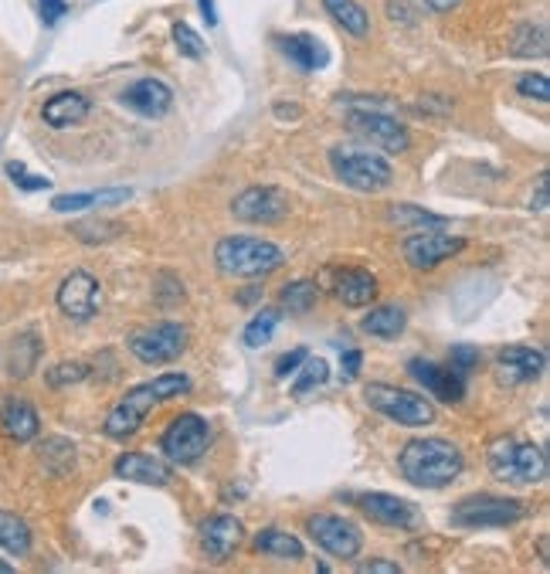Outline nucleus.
Instances as JSON below:
<instances>
[{
    "label": "nucleus",
    "mask_w": 550,
    "mask_h": 574,
    "mask_svg": "<svg viewBox=\"0 0 550 574\" xmlns=\"http://www.w3.org/2000/svg\"><path fill=\"white\" fill-rule=\"evenodd\" d=\"M299 381L292 384V394H306L313 388H320V384H326V378H330V367H326L323 357H306L303 364H299Z\"/></svg>",
    "instance_id": "nucleus-33"
},
{
    "label": "nucleus",
    "mask_w": 550,
    "mask_h": 574,
    "mask_svg": "<svg viewBox=\"0 0 550 574\" xmlns=\"http://www.w3.org/2000/svg\"><path fill=\"white\" fill-rule=\"evenodd\" d=\"M231 214L245 225H275L289 214V194L279 187H248L235 197Z\"/></svg>",
    "instance_id": "nucleus-13"
},
{
    "label": "nucleus",
    "mask_w": 550,
    "mask_h": 574,
    "mask_svg": "<svg viewBox=\"0 0 550 574\" xmlns=\"http://www.w3.org/2000/svg\"><path fill=\"white\" fill-rule=\"evenodd\" d=\"M313 303H316L313 282H292V286L282 289V306H286L289 313H306L313 310Z\"/></svg>",
    "instance_id": "nucleus-36"
},
{
    "label": "nucleus",
    "mask_w": 550,
    "mask_h": 574,
    "mask_svg": "<svg viewBox=\"0 0 550 574\" xmlns=\"http://www.w3.org/2000/svg\"><path fill=\"white\" fill-rule=\"evenodd\" d=\"M360 364H364V354H360V350H347V354H343V378L354 381L360 374Z\"/></svg>",
    "instance_id": "nucleus-44"
},
{
    "label": "nucleus",
    "mask_w": 550,
    "mask_h": 574,
    "mask_svg": "<svg viewBox=\"0 0 550 574\" xmlns=\"http://www.w3.org/2000/svg\"><path fill=\"white\" fill-rule=\"evenodd\" d=\"M275 327H279V313H275V310H262V313L255 316V320L245 327V344L252 347V350L265 347V344L272 340Z\"/></svg>",
    "instance_id": "nucleus-32"
},
{
    "label": "nucleus",
    "mask_w": 550,
    "mask_h": 574,
    "mask_svg": "<svg viewBox=\"0 0 550 574\" xmlns=\"http://www.w3.org/2000/svg\"><path fill=\"white\" fill-rule=\"evenodd\" d=\"M388 218L401 228H445L449 225V218L432 214V211H421V208H415V204H398V208L388 211Z\"/></svg>",
    "instance_id": "nucleus-31"
},
{
    "label": "nucleus",
    "mask_w": 550,
    "mask_h": 574,
    "mask_svg": "<svg viewBox=\"0 0 550 574\" xmlns=\"http://www.w3.org/2000/svg\"><path fill=\"white\" fill-rule=\"evenodd\" d=\"M187 347V327L180 323H150V327L136 330L130 337V350L136 354V361L143 364H170L184 354Z\"/></svg>",
    "instance_id": "nucleus-8"
},
{
    "label": "nucleus",
    "mask_w": 550,
    "mask_h": 574,
    "mask_svg": "<svg viewBox=\"0 0 550 574\" xmlns=\"http://www.w3.org/2000/svg\"><path fill=\"white\" fill-rule=\"evenodd\" d=\"M187 391H191V378H187V374H157L153 381H146L126 394V398L109 411V418L102 428H106L109 439H130V435L140 432V425H143V418L150 415V408H157L170 398H180V394H187Z\"/></svg>",
    "instance_id": "nucleus-1"
},
{
    "label": "nucleus",
    "mask_w": 550,
    "mask_h": 574,
    "mask_svg": "<svg viewBox=\"0 0 550 574\" xmlns=\"http://www.w3.org/2000/svg\"><path fill=\"white\" fill-rule=\"evenodd\" d=\"M116 476L130 479V483H143V486H167L170 466L157 456H146V452H123V456L116 459Z\"/></svg>",
    "instance_id": "nucleus-20"
},
{
    "label": "nucleus",
    "mask_w": 550,
    "mask_h": 574,
    "mask_svg": "<svg viewBox=\"0 0 550 574\" xmlns=\"http://www.w3.org/2000/svg\"><path fill=\"white\" fill-rule=\"evenodd\" d=\"M405 323H408V313L401 310V306H377V310H371L364 316V327L371 337H381V340H394L401 330H405Z\"/></svg>",
    "instance_id": "nucleus-27"
},
{
    "label": "nucleus",
    "mask_w": 550,
    "mask_h": 574,
    "mask_svg": "<svg viewBox=\"0 0 550 574\" xmlns=\"http://www.w3.org/2000/svg\"><path fill=\"white\" fill-rule=\"evenodd\" d=\"M0 422H4V432L11 435L14 442H31L34 435H38V411H34L28 401H21V398L7 401Z\"/></svg>",
    "instance_id": "nucleus-24"
},
{
    "label": "nucleus",
    "mask_w": 550,
    "mask_h": 574,
    "mask_svg": "<svg viewBox=\"0 0 550 574\" xmlns=\"http://www.w3.org/2000/svg\"><path fill=\"white\" fill-rule=\"evenodd\" d=\"M130 197V191H85V194H62V197H55L51 201V208L55 211H62V214H68V211H85V208H92V204H113V201H126Z\"/></svg>",
    "instance_id": "nucleus-29"
},
{
    "label": "nucleus",
    "mask_w": 550,
    "mask_h": 574,
    "mask_svg": "<svg viewBox=\"0 0 550 574\" xmlns=\"http://www.w3.org/2000/svg\"><path fill=\"white\" fill-rule=\"evenodd\" d=\"M242 537H245L242 520L231 517V513H214L201 527V547L214 561H228L235 554V547L242 544Z\"/></svg>",
    "instance_id": "nucleus-17"
},
{
    "label": "nucleus",
    "mask_w": 550,
    "mask_h": 574,
    "mask_svg": "<svg viewBox=\"0 0 550 574\" xmlns=\"http://www.w3.org/2000/svg\"><path fill=\"white\" fill-rule=\"evenodd\" d=\"M119 231H123V225H116V221H82V225L72 228V235L79 238V242H113V238H119Z\"/></svg>",
    "instance_id": "nucleus-35"
},
{
    "label": "nucleus",
    "mask_w": 550,
    "mask_h": 574,
    "mask_svg": "<svg viewBox=\"0 0 550 574\" xmlns=\"http://www.w3.org/2000/svg\"><path fill=\"white\" fill-rule=\"evenodd\" d=\"M174 41H177L180 55L194 58V62H197V58H204V51H208V48H204V41H201V34H197L194 28H187V24H177V28H174Z\"/></svg>",
    "instance_id": "nucleus-37"
},
{
    "label": "nucleus",
    "mask_w": 550,
    "mask_h": 574,
    "mask_svg": "<svg viewBox=\"0 0 550 574\" xmlns=\"http://www.w3.org/2000/svg\"><path fill=\"white\" fill-rule=\"evenodd\" d=\"M401 568L398 564H391V561H367V564H360V574H398Z\"/></svg>",
    "instance_id": "nucleus-46"
},
{
    "label": "nucleus",
    "mask_w": 550,
    "mask_h": 574,
    "mask_svg": "<svg viewBox=\"0 0 550 574\" xmlns=\"http://www.w3.org/2000/svg\"><path fill=\"white\" fill-rule=\"evenodd\" d=\"M14 568H11V564H7V561H0V574H11Z\"/></svg>",
    "instance_id": "nucleus-49"
},
{
    "label": "nucleus",
    "mask_w": 550,
    "mask_h": 574,
    "mask_svg": "<svg viewBox=\"0 0 550 574\" xmlns=\"http://www.w3.org/2000/svg\"><path fill=\"white\" fill-rule=\"evenodd\" d=\"M85 374H89V367L85 364H55V367H48L45 381L51 384V388H65V384H79Z\"/></svg>",
    "instance_id": "nucleus-38"
},
{
    "label": "nucleus",
    "mask_w": 550,
    "mask_h": 574,
    "mask_svg": "<svg viewBox=\"0 0 550 574\" xmlns=\"http://www.w3.org/2000/svg\"><path fill=\"white\" fill-rule=\"evenodd\" d=\"M85 116H89V99H85L82 92H58V96H51L45 102V109H41V119H45L48 126H55V130L82 123Z\"/></svg>",
    "instance_id": "nucleus-21"
},
{
    "label": "nucleus",
    "mask_w": 550,
    "mask_h": 574,
    "mask_svg": "<svg viewBox=\"0 0 550 574\" xmlns=\"http://www.w3.org/2000/svg\"><path fill=\"white\" fill-rule=\"evenodd\" d=\"M279 48H282V55L299 68V72H316V68H323L326 58H330L326 55V48L316 45V38H309V34H289V38H279Z\"/></svg>",
    "instance_id": "nucleus-22"
},
{
    "label": "nucleus",
    "mask_w": 550,
    "mask_h": 574,
    "mask_svg": "<svg viewBox=\"0 0 550 574\" xmlns=\"http://www.w3.org/2000/svg\"><path fill=\"white\" fill-rule=\"evenodd\" d=\"M517 92L520 96H527V99H537V102H547L550 99V82H547V75H523V79L517 82Z\"/></svg>",
    "instance_id": "nucleus-40"
},
{
    "label": "nucleus",
    "mask_w": 550,
    "mask_h": 574,
    "mask_svg": "<svg viewBox=\"0 0 550 574\" xmlns=\"http://www.w3.org/2000/svg\"><path fill=\"white\" fill-rule=\"evenodd\" d=\"M459 4V0H421V7H428L432 14H445V11H452V7Z\"/></svg>",
    "instance_id": "nucleus-47"
},
{
    "label": "nucleus",
    "mask_w": 550,
    "mask_h": 574,
    "mask_svg": "<svg viewBox=\"0 0 550 574\" xmlns=\"http://www.w3.org/2000/svg\"><path fill=\"white\" fill-rule=\"evenodd\" d=\"M364 398L374 411H381L384 418L405 428H425L435 422V408L415 391L391 388V384H367Z\"/></svg>",
    "instance_id": "nucleus-6"
},
{
    "label": "nucleus",
    "mask_w": 550,
    "mask_h": 574,
    "mask_svg": "<svg viewBox=\"0 0 550 574\" xmlns=\"http://www.w3.org/2000/svg\"><path fill=\"white\" fill-rule=\"evenodd\" d=\"M38 7H41V21L45 24H58L62 21V14L68 11L65 0H38Z\"/></svg>",
    "instance_id": "nucleus-43"
},
{
    "label": "nucleus",
    "mask_w": 550,
    "mask_h": 574,
    "mask_svg": "<svg viewBox=\"0 0 550 574\" xmlns=\"http://www.w3.org/2000/svg\"><path fill=\"white\" fill-rule=\"evenodd\" d=\"M58 310H62L68 320L85 323L92 320L99 310V282L89 272H72L65 276V282L58 286Z\"/></svg>",
    "instance_id": "nucleus-14"
},
{
    "label": "nucleus",
    "mask_w": 550,
    "mask_h": 574,
    "mask_svg": "<svg viewBox=\"0 0 550 574\" xmlns=\"http://www.w3.org/2000/svg\"><path fill=\"white\" fill-rule=\"evenodd\" d=\"M547 204H550V177L544 174V177H540V184H537V194H534V201H530V208L547 211Z\"/></svg>",
    "instance_id": "nucleus-45"
},
{
    "label": "nucleus",
    "mask_w": 550,
    "mask_h": 574,
    "mask_svg": "<svg viewBox=\"0 0 550 574\" xmlns=\"http://www.w3.org/2000/svg\"><path fill=\"white\" fill-rule=\"evenodd\" d=\"M201 17L208 21V28L218 24V7H214V0H201Z\"/></svg>",
    "instance_id": "nucleus-48"
},
{
    "label": "nucleus",
    "mask_w": 550,
    "mask_h": 574,
    "mask_svg": "<svg viewBox=\"0 0 550 574\" xmlns=\"http://www.w3.org/2000/svg\"><path fill=\"white\" fill-rule=\"evenodd\" d=\"M214 262H218V269L231 279H262L269 276V272L282 269L286 255H282L279 245L265 242V238L231 235V238H221L218 248H214Z\"/></svg>",
    "instance_id": "nucleus-3"
},
{
    "label": "nucleus",
    "mask_w": 550,
    "mask_h": 574,
    "mask_svg": "<svg viewBox=\"0 0 550 574\" xmlns=\"http://www.w3.org/2000/svg\"><path fill=\"white\" fill-rule=\"evenodd\" d=\"M408 371L421 388H428V394H435L445 405H459V401L466 398V381H462L452 367H438L432 361H411Z\"/></svg>",
    "instance_id": "nucleus-18"
},
{
    "label": "nucleus",
    "mask_w": 550,
    "mask_h": 574,
    "mask_svg": "<svg viewBox=\"0 0 550 574\" xmlns=\"http://www.w3.org/2000/svg\"><path fill=\"white\" fill-rule=\"evenodd\" d=\"M38 337H31V333H24L21 344H14L11 350V374L14 378H28L34 361H38Z\"/></svg>",
    "instance_id": "nucleus-34"
},
{
    "label": "nucleus",
    "mask_w": 550,
    "mask_h": 574,
    "mask_svg": "<svg viewBox=\"0 0 550 574\" xmlns=\"http://www.w3.org/2000/svg\"><path fill=\"white\" fill-rule=\"evenodd\" d=\"M466 242H462L459 235H445V231H415V235H408L405 242H401V255H405V262L411 269L418 272H428L435 269V265H442L445 259H452V255H459Z\"/></svg>",
    "instance_id": "nucleus-11"
},
{
    "label": "nucleus",
    "mask_w": 550,
    "mask_h": 574,
    "mask_svg": "<svg viewBox=\"0 0 550 574\" xmlns=\"http://www.w3.org/2000/svg\"><path fill=\"white\" fill-rule=\"evenodd\" d=\"M350 130L357 136H364L371 147L384 150V153H405L411 136L405 130V123H398L394 116L388 113H374V109H354V113L347 116Z\"/></svg>",
    "instance_id": "nucleus-10"
},
{
    "label": "nucleus",
    "mask_w": 550,
    "mask_h": 574,
    "mask_svg": "<svg viewBox=\"0 0 550 574\" xmlns=\"http://www.w3.org/2000/svg\"><path fill=\"white\" fill-rule=\"evenodd\" d=\"M330 167L333 174L340 177L347 187L354 191H364V194H377L384 187H391L394 181V170L381 153H367V150H343V147H333L330 150Z\"/></svg>",
    "instance_id": "nucleus-5"
},
{
    "label": "nucleus",
    "mask_w": 550,
    "mask_h": 574,
    "mask_svg": "<svg viewBox=\"0 0 550 574\" xmlns=\"http://www.w3.org/2000/svg\"><path fill=\"white\" fill-rule=\"evenodd\" d=\"M489 469L510 486H534L547 479V452L534 442L496 439L489 445Z\"/></svg>",
    "instance_id": "nucleus-4"
},
{
    "label": "nucleus",
    "mask_w": 550,
    "mask_h": 574,
    "mask_svg": "<svg viewBox=\"0 0 550 574\" xmlns=\"http://www.w3.org/2000/svg\"><path fill=\"white\" fill-rule=\"evenodd\" d=\"M7 174H11V181L21 187V191H45V187H51L48 177L28 174V170H24V164H7Z\"/></svg>",
    "instance_id": "nucleus-41"
},
{
    "label": "nucleus",
    "mask_w": 550,
    "mask_h": 574,
    "mask_svg": "<svg viewBox=\"0 0 550 574\" xmlns=\"http://www.w3.org/2000/svg\"><path fill=\"white\" fill-rule=\"evenodd\" d=\"M547 31L540 28V24H520L517 31H513V45L510 51L517 58H544L547 55Z\"/></svg>",
    "instance_id": "nucleus-30"
},
{
    "label": "nucleus",
    "mask_w": 550,
    "mask_h": 574,
    "mask_svg": "<svg viewBox=\"0 0 550 574\" xmlns=\"http://www.w3.org/2000/svg\"><path fill=\"white\" fill-rule=\"evenodd\" d=\"M0 547H4L7 554H17V558H24V554L31 551L28 524H24L21 517H14V513H4V510H0Z\"/></svg>",
    "instance_id": "nucleus-28"
},
{
    "label": "nucleus",
    "mask_w": 550,
    "mask_h": 574,
    "mask_svg": "<svg viewBox=\"0 0 550 574\" xmlns=\"http://www.w3.org/2000/svg\"><path fill=\"white\" fill-rule=\"evenodd\" d=\"M255 551L269 554V558H275V561H299L306 554L299 537L286 534V530H275V527L262 530V534L255 537Z\"/></svg>",
    "instance_id": "nucleus-25"
},
{
    "label": "nucleus",
    "mask_w": 550,
    "mask_h": 574,
    "mask_svg": "<svg viewBox=\"0 0 550 574\" xmlns=\"http://www.w3.org/2000/svg\"><path fill=\"white\" fill-rule=\"evenodd\" d=\"M401 476L418 490H442L459 479L462 452L445 439H415L401 449Z\"/></svg>",
    "instance_id": "nucleus-2"
},
{
    "label": "nucleus",
    "mask_w": 550,
    "mask_h": 574,
    "mask_svg": "<svg viewBox=\"0 0 550 574\" xmlns=\"http://www.w3.org/2000/svg\"><path fill=\"white\" fill-rule=\"evenodd\" d=\"M523 520V507L517 500H503V496H469L452 510L455 527H510Z\"/></svg>",
    "instance_id": "nucleus-9"
},
{
    "label": "nucleus",
    "mask_w": 550,
    "mask_h": 574,
    "mask_svg": "<svg viewBox=\"0 0 550 574\" xmlns=\"http://www.w3.org/2000/svg\"><path fill=\"white\" fill-rule=\"evenodd\" d=\"M547 367V357L534 347H503L496 357V378L506 388H517V384L537 381Z\"/></svg>",
    "instance_id": "nucleus-16"
},
{
    "label": "nucleus",
    "mask_w": 550,
    "mask_h": 574,
    "mask_svg": "<svg viewBox=\"0 0 550 574\" xmlns=\"http://www.w3.org/2000/svg\"><path fill=\"white\" fill-rule=\"evenodd\" d=\"M337 296L343 306H367L377 296V279L364 269H343L337 276Z\"/></svg>",
    "instance_id": "nucleus-23"
},
{
    "label": "nucleus",
    "mask_w": 550,
    "mask_h": 574,
    "mask_svg": "<svg viewBox=\"0 0 550 574\" xmlns=\"http://www.w3.org/2000/svg\"><path fill=\"white\" fill-rule=\"evenodd\" d=\"M309 357V350L306 347H296V350H289L286 357H279V364H275V378H289V374H296L299 371V364H303Z\"/></svg>",
    "instance_id": "nucleus-42"
},
{
    "label": "nucleus",
    "mask_w": 550,
    "mask_h": 574,
    "mask_svg": "<svg viewBox=\"0 0 550 574\" xmlns=\"http://www.w3.org/2000/svg\"><path fill=\"white\" fill-rule=\"evenodd\" d=\"M479 367V350L476 347H466V344H459V347H452V371L459 374L462 381H469V374Z\"/></svg>",
    "instance_id": "nucleus-39"
},
{
    "label": "nucleus",
    "mask_w": 550,
    "mask_h": 574,
    "mask_svg": "<svg viewBox=\"0 0 550 574\" xmlns=\"http://www.w3.org/2000/svg\"><path fill=\"white\" fill-rule=\"evenodd\" d=\"M306 527H309V537H313L326 554H333V558L350 561V558H357L360 547H364L360 530L350 524V520L333 517V513H316V517H309Z\"/></svg>",
    "instance_id": "nucleus-12"
},
{
    "label": "nucleus",
    "mask_w": 550,
    "mask_h": 574,
    "mask_svg": "<svg viewBox=\"0 0 550 574\" xmlns=\"http://www.w3.org/2000/svg\"><path fill=\"white\" fill-rule=\"evenodd\" d=\"M208 445H211V428L201 415H177L160 439L163 456L177 462V466H194L208 452Z\"/></svg>",
    "instance_id": "nucleus-7"
},
{
    "label": "nucleus",
    "mask_w": 550,
    "mask_h": 574,
    "mask_svg": "<svg viewBox=\"0 0 550 574\" xmlns=\"http://www.w3.org/2000/svg\"><path fill=\"white\" fill-rule=\"evenodd\" d=\"M123 106H130L133 113H140L146 119H160L174 106V92L160 79H140L123 92Z\"/></svg>",
    "instance_id": "nucleus-19"
},
{
    "label": "nucleus",
    "mask_w": 550,
    "mask_h": 574,
    "mask_svg": "<svg viewBox=\"0 0 550 574\" xmlns=\"http://www.w3.org/2000/svg\"><path fill=\"white\" fill-rule=\"evenodd\" d=\"M323 7H326V14H330L347 34H354V38H364V34L371 31V17H367V11L357 4V0H323Z\"/></svg>",
    "instance_id": "nucleus-26"
},
{
    "label": "nucleus",
    "mask_w": 550,
    "mask_h": 574,
    "mask_svg": "<svg viewBox=\"0 0 550 574\" xmlns=\"http://www.w3.org/2000/svg\"><path fill=\"white\" fill-rule=\"evenodd\" d=\"M357 507L364 510L367 520H374V524H381V527L415 530L421 524L415 503L401 500V496H391V493H364Z\"/></svg>",
    "instance_id": "nucleus-15"
}]
</instances>
